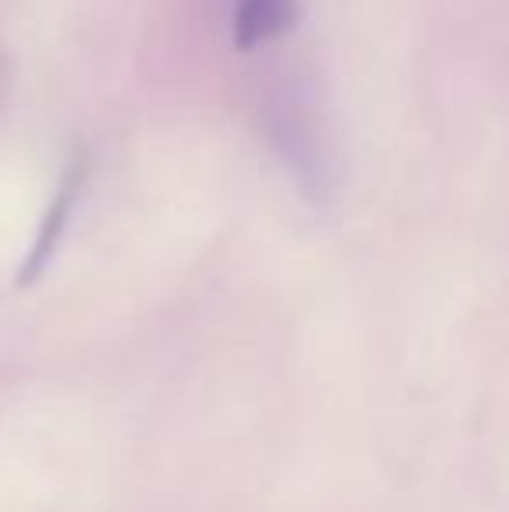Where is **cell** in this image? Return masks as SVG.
Instances as JSON below:
<instances>
[{"mask_svg":"<svg viewBox=\"0 0 509 512\" xmlns=\"http://www.w3.org/2000/svg\"><path fill=\"white\" fill-rule=\"evenodd\" d=\"M88 171H91V161L84 150H77L70 157L67 171H63L60 185L53 192V203H49L46 216L39 223V234H35V244L28 251V258L21 262V272H18V286H28L46 272V265L53 262L56 248H60L63 234H67V223H70V213H74L77 199H81L84 185H88Z\"/></svg>","mask_w":509,"mask_h":512,"instance_id":"1","label":"cell"},{"mask_svg":"<svg viewBox=\"0 0 509 512\" xmlns=\"http://www.w3.org/2000/svg\"><path fill=\"white\" fill-rule=\"evenodd\" d=\"M297 0H234V46L255 49L297 25Z\"/></svg>","mask_w":509,"mask_h":512,"instance_id":"2","label":"cell"}]
</instances>
